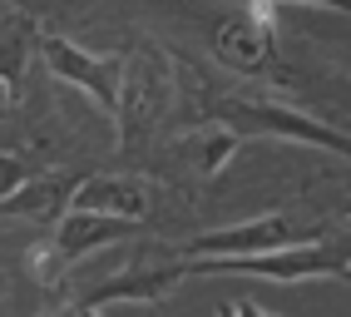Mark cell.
<instances>
[{"instance_id": "7c38bea8", "label": "cell", "mask_w": 351, "mask_h": 317, "mask_svg": "<svg viewBox=\"0 0 351 317\" xmlns=\"http://www.w3.org/2000/svg\"><path fill=\"white\" fill-rule=\"evenodd\" d=\"M30 174H35V158L25 149H0V198H10Z\"/></svg>"}, {"instance_id": "30bf717a", "label": "cell", "mask_w": 351, "mask_h": 317, "mask_svg": "<svg viewBox=\"0 0 351 317\" xmlns=\"http://www.w3.org/2000/svg\"><path fill=\"white\" fill-rule=\"evenodd\" d=\"M243 139L232 129H223V124H213V119H193L189 129L173 139V149L189 158V164L203 174V178H213V174H223V164L232 158V149H238Z\"/></svg>"}, {"instance_id": "9c48e42d", "label": "cell", "mask_w": 351, "mask_h": 317, "mask_svg": "<svg viewBox=\"0 0 351 317\" xmlns=\"http://www.w3.org/2000/svg\"><path fill=\"white\" fill-rule=\"evenodd\" d=\"M80 169H45V174H30L10 198H0V209L15 213V218H35V223H60L69 213V198L80 189Z\"/></svg>"}, {"instance_id": "2e32d148", "label": "cell", "mask_w": 351, "mask_h": 317, "mask_svg": "<svg viewBox=\"0 0 351 317\" xmlns=\"http://www.w3.org/2000/svg\"><path fill=\"white\" fill-rule=\"evenodd\" d=\"M10 99H15V89H10V84H0V119L10 115Z\"/></svg>"}, {"instance_id": "ba28073f", "label": "cell", "mask_w": 351, "mask_h": 317, "mask_svg": "<svg viewBox=\"0 0 351 317\" xmlns=\"http://www.w3.org/2000/svg\"><path fill=\"white\" fill-rule=\"evenodd\" d=\"M69 209L144 223L154 213V184H144V178H134V174H84L75 198H69Z\"/></svg>"}, {"instance_id": "4fadbf2b", "label": "cell", "mask_w": 351, "mask_h": 317, "mask_svg": "<svg viewBox=\"0 0 351 317\" xmlns=\"http://www.w3.org/2000/svg\"><path fill=\"white\" fill-rule=\"evenodd\" d=\"M282 5H332L337 15H346L351 0H243V10L263 15V20H277V10H282Z\"/></svg>"}, {"instance_id": "277c9868", "label": "cell", "mask_w": 351, "mask_h": 317, "mask_svg": "<svg viewBox=\"0 0 351 317\" xmlns=\"http://www.w3.org/2000/svg\"><path fill=\"white\" fill-rule=\"evenodd\" d=\"M138 228L144 223H129V218H109V213H84V209H69L50 238H40L30 253H25V268L30 278L45 287V292H64L69 283V268H75L80 258L99 253V248L109 243H124V238H138Z\"/></svg>"}, {"instance_id": "7a4b0ae2", "label": "cell", "mask_w": 351, "mask_h": 317, "mask_svg": "<svg viewBox=\"0 0 351 317\" xmlns=\"http://www.w3.org/2000/svg\"><path fill=\"white\" fill-rule=\"evenodd\" d=\"M173 104V70L169 55L154 50V45H138V50H124V75H119V99H114V129H119V154L138 158L158 124L169 119Z\"/></svg>"}, {"instance_id": "8992f818", "label": "cell", "mask_w": 351, "mask_h": 317, "mask_svg": "<svg viewBox=\"0 0 351 317\" xmlns=\"http://www.w3.org/2000/svg\"><path fill=\"white\" fill-rule=\"evenodd\" d=\"M35 55L45 60L50 80L75 84L80 95H89V99L104 109V115H114V99H119V75H124V50H114V55H89V50H80L75 40L40 30V35H35Z\"/></svg>"}, {"instance_id": "5b68a950", "label": "cell", "mask_w": 351, "mask_h": 317, "mask_svg": "<svg viewBox=\"0 0 351 317\" xmlns=\"http://www.w3.org/2000/svg\"><path fill=\"white\" fill-rule=\"evenodd\" d=\"M208 45H213V60L223 70L247 80V84L277 89V84L292 80L287 60H282V45H277V20H263L252 10H232L213 25V40Z\"/></svg>"}, {"instance_id": "e0dca14e", "label": "cell", "mask_w": 351, "mask_h": 317, "mask_svg": "<svg viewBox=\"0 0 351 317\" xmlns=\"http://www.w3.org/2000/svg\"><path fill=\"white\" fill-rule=\"evenodd\" d=\"M30 5H35V0H20V10H30Z\"/></svg>"}, {"instance_id": "3957f363", "label": "cell", "mask_w": 351, "mask_h": 317, "mask_svg": "<svg viewBox=\"0 0 351 317\" xmlns=\"http://www.w3.org/2000/svg\"><path fill=\"white\" fill-rule=\"evenodd\" d=\"M183 278H213V273H247L267 283H312V278H346L351 248L346 238H307V243H282L267 253H243V258H178Z\"/></svg>"}, {"instance_id": "9a60e30c", "label": "cell", "mask_w": 351, "mask_h": 317, "mask_svg": "<svg viewBox=\"0 0 351 317\" xmlns=\"http://www.w3.org/2000/svg\"><path fill=\"white\" fill-rule=\"evenodd\" d=\"M218 317H277V312H263L257 303H218Z\"/></svg>"}, {"instance_id": "6da1fadb", "label": "cell", "mask_w": 351, "mask_h": 317, "mask_svg": "<svg viewBox=\"0 0 351 317\" xmlns=\"http://www.w3.org/2000/svg\"><path fill=\"white\" fill-rule=\"evenodd\" d=\"M178 70H183V84L193 89V119H213V124L232 129L238 139H287V144H312V149H332V154L351 149L346 129L312 119L307 109L277 99L267 84L213 89L208 80H198L193 60H183V55H178Z\"/></svg>"}, {"instance_id": "5bb4252c", "label": "cell", "mask_w": 351, "mask_h": 317, "mask_svg": "<svg viewBox=\"0 0 351 317\" xmlns=\"http://www.w3.org/2000/svg\"><path fill=\"white\" fill-rule=\"evenodd\" d=\"M35 317H99V307H89L84 298L69 292V298H60L55 307H45V312H35Z\"/></svg>"}, {"instance_id": "8fae6325", "label": "cell", "mask_w": 351, "mask_h": 317, "mask_svg": "<svg viewBox=\"0 0 351 317\" xmlns=\"http://www.w3.org/2000/svg\"><path fill=\"white\" fill-rule=\"evenodd\" d=\"M35 15L30 10H10V15H0V84H20L25 80V64L35 55Z\"/></svg>"}, {"instance_id": "52a82bcc", "label": "cell", "mask_w": 351, "mask_h": 317, "mask_svg": "<svg viewBox=\"0 0 351 317\" xmlns=\"http://www.w3.org/2000/svg\"><path fill=\"white\" fill-rule=\"evenodd\" d=\"M322 233H302V223L292 213H263V218H247V223H232V228H213V233H198L178 248V258H243V253H267V248H282V243H307Z\"/></svg>"}]
</instances>
